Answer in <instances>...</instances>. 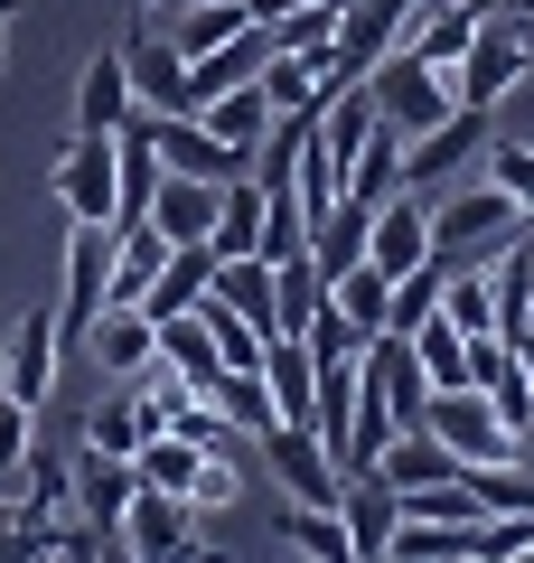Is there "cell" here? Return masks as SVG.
Wrapping results in <instances>:
<instances>
[{"label":"cell","mask_w":534,"mask_h":563,"mask_svg":"<svg viewBox=\"0 0 534 563\" xmlns=\"http://www.w3.org/2000/svg\"><path fill=\"white\" fill-rule=\"evenodd\" d=\"M515 235H525V198H507L497 179L459 169L450 188H432V263H488Z\"/></svg>","instance_id":"1"},{"label":"cell","mask_w":534,"mask_h":563,"mask_svg":"<svg viewBox=\"0 0 534 563\" xmlns=\"http://www.w3.org/2000/svg\"><path fill=\"white\" fill-rule=\"evenodd\" d=\"M534 76V10L515 0V10H488L469 38V57H459V103H478V113H497V103L515 95V85Z\"/></svg>","instance_id":"2"},{"label":"cell","mask_w":534,"mask_h":563,"mask_svg":"<svg viewBox=\"0 0 534 563\" xmlns=\"http://www.w3.org/2000/svg\"><path fill=\"white\" fill-rule=\"evenodd\" d=\"M422 432H432V442H450L459 451V470L469 461H525V432H507V422H497V404L478 395V385H432V395H422Z\"/></svg>","instance_id":"3"},{"label":"cell","mask_w":534,"mask_h":563,"mask_svg":"<svg viewBox=\"0 0 534 563\" xmlns=\"http://www.w3.org/2000/svg\"><path fill=\"white\" fill-rule=\"evenodd\" d=\"M356 85L376 95V113L394 122L403 141H413V132H432V122H441V113H450V103H459V95H450V76H432V66H422L413 47H385V57L366 66V76H356Z\"/></svg>","instance_id":"4"},{"label":"cell","mask_w":534,"mask_h":563,"mask_svg":"<svg viewBox=\"0 0 534 563\" xmlns=\"http://www.w3.org/2000/svg\"><path fill=\"white\" fill-rule=\"evenodd\" d=\"M478 151H488V113H478V103H450L432 132L403 141V188H422V198H432V188H450L459 169H478Z\"/></svg>","instance_id":"5"},{"label":"cell","mask_w":534,"mask_h":563,"mask_svg":"<svg viewBox=\"0 0 534 563\" xmlns=\"http://www.w3.org/2000/svg\"><path fill=\"white\" fill-rule=\"evenodd\" d=\"M103 301H113V225L76 217V235H66V301H57V339H85V329L103 320Z\"/></svg>","instance_id":"6"},{"label":"cell","mask_w":534,"mask_h":563,"mask_svg":"<svg viewBox=\"0 0 534 563\" xmlns=\"http://www.w3.org/2000/svg\"><path fill=\"white\" fill-rule=\"evenodd\" d=\"M366 263H376V273H413V263H432V198H422V188L376 198V217H366Z\"/></svg>","instance_id":"7"},{"label":"cell","mask_w":534,"mask_h":563,"mask_svg":"<svg viewBox=\"0 0 534 563\" xmlns=\"http://www.w3.org/2000/svg\"><path fill=\"white\" fill-rule=\"evenodd\" d=\"M141 132H151L159 169H178V179H235L244 169V151H225L198 113H151V103H141Z\"/></svg>","instance_id":"8"},{"label":"cell","mask_w":534,"mask_h":563,"mask_svg":"<svg viewBox=\"0 0 534 563\" xmlns=\"http://www.w3.org/2000/svg\"><path fill=\"white\" fill-rule=\"evenodd\" d=\"M57 310H29L20 329H10V347H0V395H20L29 413H38L47 395H57Z\"/></svg>","instance_id":"9"},{"label":"cell","mask_w":534,"mask_h":563,"mask_svg":"<svg viewBox=\"0 0 534 563\" xmlns=\"http://www.w3.org/2000/svg\"><path fill=\"white\" fill-rule=\"evenodd\" d=\"M132 488H141V470L122 461V451H103V442L76 451V517L94 526V536H113V554H122V507H132Z\"/></svg>","instance_id":"10"},{"label":"cell","mask_w":534,"mask_h":563,"mask_svg":"<svg viewBox=\"0 0 534 563\" xmlns=\"http://www.w3.org/2000/svg\"><path fill=\"white\" fill-rule=\"evenodd\" d=\"M254 442H263V461H272V479L291 488V498L337 507V461H329V442H319L310 422H272V432H254Z\"/></svg>","instance_id":"11"},{"label":"cell","mask_w":534,"mask_h":563,"mask_svg":"<svg viewBox=\"0 0 534 563\" xmlns=\"http://www.w3.org/2000/svg\"><path fill=\"white\" fill-rule=\"evenodd\" d=\"M122 554H141V563L198 554V507H188V498H159V488H132V507H122Z\"/></svg>","instance_id":"12"},{"label":"cell","mask_w":534,"mask_h":563,"mask_svg":"<svg viewBox=\"0 0 534 563\" xmlns=\"http://www.w3.org/2000/svg\"><path fill=\"white\" fill-rule=\"evenodd\" d=\"M57 198H66V217L113 225V132H76V141H66V161H57Z\"/></svg>","instance_id":"13"},{"label":"cell","mask_w":534,"mask_h":563,"mask_svg":"<svg viewBox=\"0 0 534 563\" xmlns=\"http://www.w3.org/2000/svg\"><path fill=\"white\" fill-rule=\"evenodd\" d=\"M394 517H403V498L376 479V470H347V479H337V526H347V554L356 563L394 544Z\"/></svg>","instance_id":"14"},{"label":"cell","mask_w":534,"mask_h":563,"mask_svg":"<svg viewBox=\"0 0 534 563\" xmlns=\"http://www.w3.org/2000/svg\"><path fill=\"white\" fill-rule=\"evenodd\" d=\"M122 66H132V95L151 103V113H188V57H178V38L132 29V38H122Z\"/></svg>","instance_id":"15"},{"label":"cell","mask_w":534,"mask_h":563,"mask_svg":"<svg viewBox=\"0 0 534 563\" xmlns=\"http://www.w3.org/2000/svg\"><path fill=\"white\" fill-rule=\"evenodd\" d=\"M478 20H488L478 0H432V10H422V20L403 29V47H413V57L432 66V76H459V57H469ZM450 95H459V85H450Z\"/></svg>","instance_id":"16"},{"label":"cell","mask_w":534,"mask_h":563,"mask_svg":"<svg viewBox=\"0 0 534 563\" xmlns=\"http://www.w3.org/2000/svg\"><path fill=\"white\" fill-rule=\"evenodd\" d=\"M159 151H151V132H141V103H132V122L113 132V225H132V217H151V198H159Z\"/></svg>","instance_id":"17"},{"label":"cell","mask_w":534,"mask_h":563,"mask_svg":"<svg viewBox=\"0 0 534 563\" xmlns=\"http://www.w3.org/2000/svg\"><path fill=\"white\" fill-rule=\"evenodd\" d=\"M85 347H94L103 376H141V366L159 357V329H151V310H141V301H103V320L85 329Z\"/></svg>","instance_id":"18"},{"label":"cell","mask_w":534,"mask_h":563,"mask_svg":"<svg viewBox=\"0 0 534 563\" xmlns=\"http://www.w3.org/2000/svg\"><path fill=\"white\" fill-rule=\"evenodd\" d=\"M159 10H169L178 57H207V47H225V38H244V29H263L254 0H159Z\"/></svg>","instance_id":"19"},{"label":"cell","mask_w":534,"mask_h":563,"mask_svg":"<svg viewBox=\"0 0 534 563\" xmlns=\"http://www.w3.org/2000/svg\"><path fill=\"white\" fill-rule=\"evenodd\" d=\"M207 291H216V244H169V263H159V282L141 291V310H151V320H178V310H198Z\"/></svg>","instance_id":"20"},{"label":"cell","mask_w":534,"mask_h":563,"mask_svg":"<svg viewBox=\"0 0 534 563\" xmlns=\"http://www.w3.org/2000/svg\"><path fill=\"white\" fill-rule=\"evenodd\" d=\"M132 66H122V47H94V66H85L76 85V132H122L132 122Z\"/></svg>","instance_id":"21"},{"label":"cell","mask_w":534,"mask_h":563,"mask_svg":"<svg viewBox=\"0 0 534 563\" xmlns=\"http://www.w3.org/2000/svg\"><path fill=\"white\" fill-rule=\"evenodd\" d=\"M216 188H225V179H178V169H169L159 198H151V225H159L169 244H207V235H216Z\"/></svg>","instance_id":"22"},{"label":"cell","mask_w":534,"mask_h":563,"mask_svg":"<svg viewBox=\"0 0 534 563\" xmlns=\"http://www.w3.org/2000/svg\"><path fill=\"white\" fill-rule=\"evenodd\" d=\"M376 479L394 488V498H403V488H432V479H459V451L432 442V432L413 422V432H394V442L376 451Z\"/></svg>","instance_id":"23"},{"label":"cell","mask_w":534,"mask_h":563,"mask_svg":"<svg viewBox=\"0 0 534 563\" xmlns=\"http://www.w3.org/2000/svg\"><path fill=\"white\" fill-rule=\"evenodd\" d=\"M198 122L225 141V151H244V161H254V141L272 132V103H263V85L244 76V85H225V95H207V103H198Z\"/></svg>","instance_id":"24"},{"label":"cell","mask_w":534,"mask_h":563,"mask_svg":"<svg viewBox=\"0 0 534 563\" xmlns=\"http://www.w3.org/2000/svg\"><path fill=\"white\" fill-rule=\"evenodd\" d=\"M441 320L469 329V339H497V291H488V263H441Z\"/></svg>","instance_id":"25"},{"label":"cell","mask_w":534,"mask_h":563,"mask_svg":"<svg viewBox=\"0 0 534 563\" xmlns=\"http://www.w3.org/2000/svg\"><path fill=\"white\" fill-rule=\"evenodd\" d=\"M151 329H159V357H169L178 376L198 385V395L225 376V357H216V339H207V320H198V310H178V320H151Z\"/></svg>","instance_id":"26"},{"label":"cell","mask_w":534,"mask_h":563,"mask_svg":"<svg viewBox=\"0 0 534 563\" xmlns=\"http://www.w3.org/2000/svg\"><path fill=\"white\" fill-rule=\"evenodd\" d=\"M272 526L300 544V554H319V563H356V554H347V526H337V507H319V498H281Z\"/></svg>","instance_id":"27"},{"label":"cell","mask_w":534,"mask_h":563,"mask_svg":"<svg viewBox=\"0 0 534 563\" xmlns=\"http://www.w3.org/2000/svg\"><path fill=\"white\" fill-rule=\"evenodd\" d=\"M207 244H216V254H263V188L244 179V169L216 188V235Z\"/></svg>","instance_id":"28"},{"label":"cell","mask_w":534,"mask_h":563,"mask_svg":"<svg viewBox=\"0 0 534 563\" xmlns=\"http://www.w3.org/2000/svg\"><path fill=\"white\" fill-rule=\"evenodd\" d=\"M385 554H413V563H469V554H478V517H469V526L394 517V544H385Z\"/></svg>","instance_id":"29"},{"label":"cell","mask_w":534,"mask_h":563,"mask_svg":"<svg viewBox=\"0 0 534 563\" xmlns=\"http://www.w3.org/2000/svg\"><path fill=\"white\" fill-rule=\"evenodd\" d=\"M394 188H403V132L376 113V132H366V151H356V169H347V198L376 207V198H394Z\"/></svg>","instance_id":"30"},{"label":"cell","mask_w":534,"mask_h":563,"mask_svg":"<svg viewBox=\"0 0 534 563\" xmlns=\"http://www.w3.org/2000/svg\"><path fill=\"white\" fill-rule=\"evenodd\" d=\"M366 217H376L366 198H337L329 217L310 225V254H319V273H347V263H366Z\"/></svg>","instance_id":"31"},{"label":"cell","mask_w":534,"mask_h":563,"mask_svg":"<svg viewBox=\"0 0 534 563\" xmlns=\"http://www.w3.org/2000/svg\"><path fill=\"white\" fill-rule=\"evenodd\" d=\"M459 488L478 498V517H507V507H534V470L525 461H469Z\"/></svg>","instance_id":"32"},{"label":"cell","mask_w":534,"mask_h":563,"mask_svg":"<svg viewBox=\"0 0 534 563\" xmlns=\"http://www.w3.org/2000/svg\"><path fill=\"white\" fill-rule=\"evenodd\" d=\"M329 301L347 310L366 339L385 329V301H394V273H376V263H347V273H329Z\"/></svg>","instance_id":"33"},{"label":"cell","mask_w":534,"mask_h":563,"mask_svg":"<svg viewBox=\"0 0 534 563\" xmlns=\"http://www.w3.org/2000/svg\"><path fill=\"white\" fill-rule=\"evenodd\" d=\"M403 339H413V357H422V376H432V385H469V329H450L432 310V320L403 329Z\"/></svg>","instance_id":"34"},{"label":"cell","mask_w":534,"mask_h":563,"mask_svg":"<svg viewBox=\"0 0 534 563\" xmlns=\"http://www.w3.org/2000/svg\"><path fill=\"white\" fill-rule=\"evenodd\" d=\"M254 85H263V103H272V113H310V103H319V66L291 57V47H272Z\"/></svg>","instance_id":"35"},{"label":"cell","mask_w":534,"mask_h":563,"mask_svg":"<svg viewBox=\"0 0 534 563\" xmlns=\"http://www.w3.org/2000/svg\"><path fill=\"white\" fill-rule=\"evenodd\" d=\"M272 282H281V329H300L319 301H329V273H319L310 244H300V254H281V263H272Z\"/></svg>","instance_id":"36"},{"label":"cell","mask_w":534,"mask_h":563,"mask_svg":"<svg viewBox=\"0 0 534 563\" xmlns=\"http://www.w3.org/2000/svg\"><path fill=\"white\" fill-rule=\"evenodd\" d=\"M29 498H20V517H57V507H76V461H57V451H29Z\"/></svg>","instance_id":"37"},{"label":"cell","mask_w":534,"mask_h":563,"mask_svg":"<svg viewBox=\"0 0 534 563\" xmlns=\"http://www.w3.org/2000/svg\"><path fill=\"white\" fill-rule=\"evenodd\" d=\"M151 432H159V413H151L141 395H122V404H103V413H94V432H85V442H103V451H122V461H132Z\"/></svg>","instance_id":"38"},{"label":"cell","mask_w":534,"mask_h":563,"mask_svg":"<svg viewBox=\"0 0 534 563\" xmlns=\"http://www.w3.org/2000/svg\"><path fill=\"white\" fill-rule=\"evenodd\" d=\"M441 310V263H413V273H394V301H385V329H422Z\"/></svg>","instance_id":"39"},{"label":"cell","mask_w":534,"mask_h":563,"mask_svg":"<svg viewBox=\"0 0 534 563\" xmlns=\"http://www.w3.org/2000/svg\"><path fill=\"white\" fill-rule=\"evenodd\" d=\"M272 47H291V57H329V47H337V10H329V0H310V10H291V20H272Z\"/></svg>","instance_id":"40"},{"label":"cell","mask_w":534,"mask_h":563,"mask_svg":"<svg viewBox=\"0 0 534 563\" xmlns=\"http://www.w3.org/2000/svg\"><path fill=\"white\" fill-rule=\"evenodd\" d=\"M300 347H310V357L329 366V357H356V347H366V329H356V320H347L337 301H319L310 320H300Z\"/></svg>","instance_id":"41"},{"label":"cell","mask_w":534,"mask_h":563,"mask_svg":"<svg viewBox=\"0 0 534 563\" xmlns=\"http://www.w3.org/2000/svg\"><path fill=\"white\" fill-rule=\"evenodd\" d=\"M478 179H497L507 198H534V141H497V132H488V151H478Z\"/></svg>","instance_id":"42"},{"label":"cell","mask_w":534,"mask_h":563,"mask_svg":"<svg viewBox=\"0 0 534 563\" xmlns=\"http://www.w3.org/2000/svg\"><path fill=\"white\" fill-rule=\"evenodd\" d=\"M132 395H141V404H151V413H159V422H178V413H188V404H198V385L178 376V366H169V357H151V366H141V376H132Z\"/></svg>","instance_id":"43"},{"label":"cell","mask_w":534,"mask_h":563,"mask_svg":"<svg viewBox=\"0 0 534 563\" xmlns=\"http://www.w3.org/2000/svg\"><path fill=\"white\" fill-rule=\"evenodd\" d=\"M20 461H29V404L0 395V470H20Z\"/></svg>","instance_id":"44"},{"label":"cell","mask_w":534,"mask_h":563,"mask_svg":"<svg viewBox=\"0 0 534 563\" xmlns=\"http://www.w3.org/2000/svg\"><path fill=\"white\" fill-rule=\"evenodd\" d=\"M291 10H310V0H254V20L272 29V20H291Z\"/></svg>","instance_id":"45"},{"label":"cell","mask_w":534,"mask_h":563,"mask_svg":"<svg viewBox=\"0 0 534 563\" xmlns=\"http://www.w3.org/2000/svg\"><path fill=\"white\" fill-rule=\"evenodd\" d=\"M515 366H525V385H534V329H525V339H515Z\"/></svg>","instance_id":"46"},{"label":"cell","mask_w":534,"mask_h":563,"mask_svg":"<svg viewBox=\"0 0 534 563\" xmlns=\"http://www.w3.org/2000/svg\"><path fill=\"white\" fill-rule=\"evenodd\" d=\"M329 10H337V20H347V10H356V0H329Z\"/></svg>","instance_id":"47"},{"label":"cell","mask_w":534,"mask_h":563,"mask_svg":"<svg viewBox=\"0 0 534 563\" xmlns=\"http://www.w3.org/2000/svg\"><path fill=\"white\" fill-rule=\"evenodd\" d=\"M132 10H141V20H151V10H159V0H132Z\"/></svg>","instance_id":"48"},{"label":"cell","mask_w":534,"mask_h":563,"mask_svg":"<svg viewBox=\"0 0 534 563\" xmlns=\"http://www.w3.org/2000/svg\"><path fill=\"white\" fill-rule=\"evenodd\" d=\"M525 235H534V198H525Z\"/></svg>","instance_id":"49"},{"label":"cell","mask_w":534,"mask_h":563,"mask_svg":"<svg viewBox=\"0 0 534 563\" xmlns=\"http://www.w3.org/2000/svg\"><path fill=\"white\" fill-rule=\"evenodd\" d=\"M0 20H10V0H0Z\"/></svg>","instance_id":"50"},{"label":"cell","mask_w":534,"mask_h":563,"mask_svg":"<svg viewBox=\"0 0 534 563\" xmlns=\"http://www.w3.org/2000/svg\"><path fill=\"white\" fill-rule=\"evenodd\" d=\"M0 29H10V20H0Z\"/></svg>","instance_id":"51"},{"label":"cell","mask_w":534,"mask_h":563,"mask_svg":"<svg viewBox=\"0 0 534 563\" xmlns=\"http://www.w3.org/2000/svg\"><path fill=\"white\" fill-rule=\"evenodd\" d=\"M525 10H534V0H525Z\"/></svg>","instance_id":"52"}]
</instances>
